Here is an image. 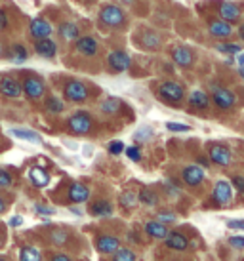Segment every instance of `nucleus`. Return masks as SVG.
<instances>
[{
	"mask_svg": "<svg viewBox=\"0 0 244 261\" xmlns=\"http://www.w3.org/2000/svg\"><path fill=\"white\" fill-rule=\"evenodd\" d=\"M100 23L109 29H120L126 23V14L116 4H105L100 10Z\"/></svg>",
	"mask_w": 244,
	"mask_h": 261,
	"instance_id": "nucleus-1",
	"label": "nucleus"
},
{
	"mask_svg": "<svg viewBox=\"0 0 244 261\" xmlns=\"http://www.w3.org/2000/svg\"><path fill=\"white\" fill-rule=\"evenodd\" d=\"M69 130L75 134V136H86L88 132L92 130V116L84 113V111H79V113H75V115L69 118Z\"/></svg>",
	"mask_w": 244,
	"mask_h": 261,
	"instance_id": "nucleus-2",
	"label": "nucleus"
},
{
	"mask_svg": "<svg viewBox=\"0 0 244 261\" xmlns=\"http://www.w3.org/2000/svg\"><path fill=\"white\" fill-rule=\"evenodd\" d=\"M21 90H23V94L27 95L29 99L36 101V99H40V97L44 95L46 86H44L42 79H38V76H35V74H29V76H25V79H23Z\"/></svg>",
	"mask_w": 244,
	"mask_h": 261,
	"instance_id": "nucleus-3",
	"label": "nucleus"
},
{
	"mask_svg": "<svg viewBox=\"0 0 244 261\" xmlns=\"http://www.w3.org/2000/svg\"><path fill=\"white\" fill-rule=\"evenodd\" d=\"M63 94H65V99H69V101L82 103L88 99V88L80 80H69L63 88Z\"/></svg>",
	"mask_w": 244,
	"mask_h": 261,
	"instance_id": "nucleus-4",
	"label": "nucleus"
},
{
	"mask_svg": "<svg viewBox=\"0 0 244 261\" xmlns=\"http://www.w3.org/2000/svg\"><path fill=\"white\" fill-rule=\"evenodd\" d=\"M158 95H160V99L168 103H180L185 95V90L178 82H162L158 88Z\"/></svg>",
	"mask_w": 244,
	"mask_h": 261,
	"instance_id": "nucleus-5",
	"label": "nucleus"
},
{
	"mask_svg": "<svg viewBox=\"0 0 244 261\" xmlns=\"http://www.w3.org/2000/svg\"><path fill=\"white\" fill-rule=\"evenodd\" d=\"M107 65L113 73H124V71H128L130 65H132V59H130V56L126 54V51L115 50L109 54Z\"/></svg>",
	"mask_w": 244,
	"mask_h": 261,
	"instance_id": "nucleus-6",
	"label": "nucleus"
},
{
	"mask_svg": "<svg viewBox=\"0 0 244 261\" xmlns=\"http://www.w3.org/2000/svg\"><path fill=\"white\" fill-rule=\"evenodd\" d=\"M212 97H214L215 107H219V109H231L237 103V95L227 88L212 86Z\"/></svg>",
	"mask_w": 244,
	"mask_h": 261,
	"instance_id": "nucleus-7",
	"label": "nucleus"
},
{
	"mask_svg": "<svg viewBox=\"0 0 244 261\" xmlns=\"http://www.w3.org/2000/svg\"><path fill=\"white\" fill-rule=\"evenodd\" d=\"M0 94L4 95V97H19L23 94L21 90V82H17L14 76H10V74H2L0 76Z\"/></svg>",
	"mask_w": 244,
	"mask_h": 261,
	"instance_id": "nucleus-8",
	"label": "nucleus"
},
{
	"mask_svg": "<svg viewBox=\"0 0 244 261\" xmlns=\"http://www.w3.org/2000/svg\"><path fill=\"white\" fill-rule=\"evenodd\" d=\"M33 48H35L36 56H40V58H44V59H54L56 58V54H58V44L54 42L50 37L35 40Z\"/></svg>",
	"mask_w": 244,
	"mask_h": 261,
	"instance_id": "nucleus-9",
	"label": "nucleus"
},
{
	"mask_svg": "<svg viewBox=\"0 0 244 261\" xmlns=\"http://www.w3.org/2000/svg\"><path fill=\"white\" fill-rule=\"evenodd\" d=\"M54 33V27H52L50 21H46V19H42V17H36V19H33L29 25V35L35 40H38V38H48Z\"/></svg>",
	"mask_w": 244,
	"mask_h": 261,
	"instance_id": "nucleus-10",
	"label": "nucleus"
},
{
	"mask_svg": "<svg viewBox=\"0 0 244 261\" xmlns=\"http://www.w3.org/2000/svg\"><path fill=\"white\" fill-rule=\"evenodd\" d=\"M75 48H77V51L82 54V56L93 58V56L97 54V50H100V44H97V40L93 37H79L75 40Z\"/></svg>",
	"mask_w": 244,
	"mask_h": 261,
	"instance_id": "nucleus-11",
	"label": "nucleus"
},
{
	"mask_svg": "<svg viewBox=\"0 0 244 261\" xmlns=\"http://www.w3.org/2000/svg\"><path fill=\"white\" fill-rule=\"evenodd\" d=\"M181 177H183V181H185L189 187H197V185H201V183L204 181V170H202L201 166H187L185 170H183Z\"/></svg>",
	"mask_w": 244,
	"mask_h": 261,
	"instance_id": "nucleus-12",
	"label": "nucleus"
},
{
	"mask_svg": "<svg viewBox=\"0 0 244 261\" xmlns=\"http://www.w3.org/2000/svg\"><path fill=\"white\" fill-rule=\"evenodd\" d=\"M210 160L219 166H229L231 164V152L227 147L223 145H212L210 147Z\"/></svg>",
	"mask_w": 244,
	"mask_h": 261,
	"instance_id": "nucleus-13",
	"label": "nucleus"
},
{
	"mask_svg": "<svg viewBox=\"0 0 244 261\" xmlns=\"http://www.w3.org/2000/svg\"><path fill=\"white\" fill-rule=\"evenodd\" d=\"M172 59L176 65L180 67H191L193 65V51L185 48V46H178V48H174L172 51Z\"/></svg>",
	"mask_w": 244,
	"mask_h": 261,
	"instance_id": "nucleus-14",
	"label": "nucleus"
},
{
	"mask_svg": "<svg viewBox=\"0 0 244 261\" xmlns=\"http://www.w3.org/2000/svg\"><path fill=\"white\" fill-rule=\"evenodd\" d=\"M233 198V187L227 181H217L214 187V200L217 204H227Z\"/></svg>",
	"mask_w": 244,
	"mask_h": 261,
	"instance_id": "nucleus-15",
	"label": "nucleus"
},
{
	"mask_svg": "<svg viewBox=\"0 0 244 261\" xmlns=\"http://www.w3.org/2000/svg\"><path fill=\"white\" fill-rule=\"evenodd\" d=\"M6 56L12 59L14 63L19 65V63H23V61H27V59H29V50H27L21 42H14L10 48H6Z\"/></svg>",
	"mask_w": 244,
	"mask_h": 261,
	"instance_id": "nucleus-16",
	"label": "nucleus"
},
{
	"mask_svg": "<svg viewBox=\"0 0 244 261\" xmlns=\"http://www.w3.org/2000/svg\"><path fill=\"white\" fill-rule=\"evenodd\" d=\"M95 246H97L101 254H115L116 250H118V239L111 237V234H101V237H97Z\"/></svg>",
	"mask_w": 244,
	"mask_h": 261,
	"instance_id": "nucleus-17",
	"label": "nucleus"
},
{
	"mask_svg": "<svg viewBox=\"0 0 244 261\" xmlns=\"http://www.w3.org/2000/svg\"><path fill=\"white\" fill-rule=\"evenodd\" d=\"M88 198H90V189L86 185H82V183H72L71 187H69V200L75 204H80V202H86Z\"/></svg>",
	"mask_w": 244,
	"mask_h": 261,
	"instance_id": "nucleus-18",
	"label": "nucleus"
},
{
	"mask_svg": "<svg viewBox=\"0 0 244 261\" xmlns=\"http://www.w3.org/2000/svg\"><path fill=\"white\" fill-rule=\"evenodd\" d=\"M29 179H31V183H33L35 187L42 189V187H46V185L50 183V175H48V172H46L44 168L35 166V168H31V170H29Z\"/></svg>",
	"mask_w": 244,
	"mask_h": 261,
	"instance_id": "nucleus-19",
	"label": "nucleus"
},
{
	"mask_svg": "<svg viewBox=\"0 0 244 261\" xmlns=\"http://www.w3.org/2000/svg\"><path fill=\"white\" fill-rule=\"evenodd\" d=\"M58 33H59V37H61V40H65V42H72V40H77V38L80 37V31H79V27H77V23H71V21L61 23Z\"/></svg>",
	"mask_w": 244,
	"mask_h": 261,
	"instance_id": "nucleus-20",
	"label": "nucleus"
},
{
	"mask_svg": "<svg viewBox=\"0 0 244 261\" xmlns=\"http://www.w3.org/2000/svg\"><path fill=\"white\" fill-rule=\"evenodd\" d=\"M219 15H222L223 21L233 23L240 17V10H238V6L233 4V2H223L222 6H219Z\"/></svg>",
	"mask_w": 244,
	"mask_h": 261,
	"instance_id": "nucleus-21",
	"label": "nucleus"
},
{
	"mask_svg": "<svg viewBox=\"0 0 244 261\" xmlns=\"http://www.w3.org/2000/svg\"><path fill=\"white\" fill-rule=\"evenodd\" d=\"M164 242H166V246L172 248V250H185V248L189 246L187 237L181 234V232H168L164 237Z\"/></svg>",
	"mask_w": 244,
	"mask_h": 261,
	"instance_id": "nucleus-22",
	"label": "nucleus"
},
{
	"mask_svg": "<svg viewBox=\"0 0 244 261\" xmlns=\"http://www.w3.org/2000/svg\"><path fill=\"white\" fill-rule=\"evenodd\" d=\"M210 33H212L214 37L225 38V37H229L231 33H233V27H231L229 21H223V19H214V21L210 23Z\"/></svg>",
	"mask_w": 244,
	"mask_h": 261,
	"instance_id": "nucleus-23",
	"label": "nucleus"
},
{
	"mask_svg": "<svg viewBox=\"0 0 244 261\" xmlns=\"http://www.w3.org/2000/svg\"><path fill=\"white\" fill-rule=\"evenodd\" d=\"M10 134L17 139H25V141H31V143H42V138L33 130H27V128H12Z\"/></svg>",
	"mask_w": 244,
	"mask_h": 261,
	"instance_id": "nucleus-24",
	"label": "nucleus"
},
{
	"mask_svg": "<svg viewBox=\"0 0 244 261\" xmlns=\"http://www.w3.org/2000/svg\"><path fill=\"white\" fill-rule=\"evenodd\" d=\"M145 232H147L149 237H153V239H164L166 234H168V229H166V225L160 223V221H147Z\"/></svg>",
	"mask_w": 244,
	"mask_h": 261,
	"instance_id": "nucleus-25",
	"label": "nucleus"
},
{
	"mask_svg": "<svg viewBox=\"0 0 244 261\" xmlns=\"http://www.w3.org/2000/svg\"><path fill=\"white\" fill-rule=\"evenodd\" d=\"M90 214L92 216H97V218H107L113 214V206L107 202V200H97L90 206Z\"/></svg>",
	"mask_w": 244,
	"mask_h": 261,
	"instance_id": "nucleus-26",
	"label": "nucleus"
},
{
	"mask_svg": "<svg viewBox=\"0 0 244 261\" xmlns=\"http://www.w3.org/2000/svg\"><path fill=\"white\" fill-rule=\"evenodd\" d=\"M189 103H191V107H194V109H206L210 105V99L202 90H194L193 94L189 95Z\"/></svg>",
	"mask_w": 244,
	"mask_h": 261,
	"instance_id": "nucleus-27",
	"label": "nucleus"
},
{
	"mask_svg": "<svg viewBox=\"0 0 244 261\" xmlns=\"http://www.w3.org/2000/svg\"><path fill=\"white\" fill-rule=\"evenodd\" d=\"M139 42L143 44L145 48H149V50H158L160 48V37L153 31H145L143 35L139 37Z\"/></svg>",
	"mask_w": 244,
	"mask_h": 261,
	"instance_id": "nucleus-28",
	"label": "nucleus"
},
{
	"mask_svg": "<svg viewBox=\"0 0 244 261\" xmlns=\"http://www.w3.org/2000/svg\"><path fill=\"white\" fill-rule=\"evenodd\" d=\"M46 111L48 113H52V115H59V113H63V109H65V105H63V101L61 99H58L56 95H50V97H46Z\"/></svg>",
	"mask_w": 244,
	"mask_h": 261,
	"instance_id": "nucleus-29",
	"label": "nucleus"
},
{
	"mask_svg": "<svg viewBox=\"0 0 244 261\" xmlns=\"http://www.w3.org/2000/svg\"><path fill=\"white\" fill-rule=\"evenodd\" d=\"M19 259L21 261H42V255L40 252L33 246H25L21 248V252H19Z\"/></svg>",
	"mask_w": 244,
	"mask_h": 261,
	"instance_id": "nucleus-30",
	"label": "nucleus"
},
{
	"mask_svg": "<svg viewBox=\"0 0 244 261\" xmlns=\"http://www.w3.org/2000/svg\"><path fill=\"white\" fill-rule=\"evenodd\" d=\"M118 109H120V101L116 97H109V99H105V101L101 103V111L107 113V115H115Z\"/></svg>",
	"mask_w": 244,
	"mask_h": 261,
	"instance_id": "nucleus-31",
	"label": "nucleus"
},
{
	"mask_svg": "<svg viewBox=\"0 0 244 261\" xmlns=\"http://www.w3.org/2000/svg\"><path fill=\"white\" fill-rule=\"evenodd\" d=\"M139 202H143V204H147V206H157L158 204V196L153 193V191H147V189H143L141 193H139Z\"/></svg>",
	"mask_w": 244,
	"mask_h": 261,
	"instance_id": "nucleus-32",
	"label": "nucleus"
},
{
	"mask_svg": "<svg viewBox=\"0 0 244 261\" xmlns=\"http://www.w3.org/2000/svg\"><path fill=\"white\" fill-rule=\"evenodd\" d=\"M113 261H136V254L128 250V248H122V250H116Z\"/></svg>",
	"mask_w": 244,
	"mask_h": 261,
	"instance_id": "nucleus-33",
	"label": "nucleus"
},
{
	"mask_svg": "<svg viewBox=\"0 0 244 261\" xmlns=\"http://www.w3.org/2000/svg\"><path fill=\"white\" fill-rule=\"evenodd\" d=\"M50 239H52V242H54V244H58V246H61V244H65V242L69 240V234H67L65 231H61V229H58V231L52 232Z\"/></svg>",
	"mask_w": 244,
	"mask_h": 261,
	"instance_id": "nucleus-34",
	"label": "nucleus"
},
{
	"mask_svg": "<svg viewBox=\"0 0 244 261\" xmlns=\"http://www.w3.org/2000/svg\"><path fill=\"white\" fill-rule=\"evenodd\" d=\"M12 183H14V179H12L10 172L8 170H0V189L12 187Z\"/></svg>",
	"mask_w": 244,
	"mask_h": 261,
	"instance_id": "nucleus-35",
	"label": "nucleus"
},
{
	"mask_svg": "<svg viewBox=\"0 0 244 261\" xmlns=\"http://www.w3.org/2000/svg\"><path fill=\"white\" fill-rule=\"evenodd\" d=\"M153 136V130L149 128V126H143V128H139V130L136 132V141H147V139Z\"/></svg>",
	"mask_w": 244,
	"mask_h": 261,
	"instance_id": "nucleus-36",
	"label": "nucleus"
},
{
	"mask_svg": "<svg viewBox=\"0 0 244 261\" xmlns=\"http://www.w3.org/2000/svg\"><path fill=\"white\" fill-rule=\"evenodd\" d=\"M136 202H137V195H134V193H124V195L120 196V204L126 206V208H132Z\"/></svg>",
	"mask_w": 244,
	"mask_h": 261,
	"instance_id": "nucleus-37",
	"label": "nucleus"
},
{
	"mask_svg": "<svg viewBox=\"0 0 244 261\" xmlns=\"http://www.w3.org/2000/svg\"><path fill=\"white\" fill-rule=\"evenodd\" d=\"M166 130H170V132H189V130H191V126H187V124H178V122H166Z\"/></svg>",
	"mask_w": 244,
	"mask_h": 261,
	"instance_id": "nucleus-38",
	"label": "nucleus"
},
{
	"mask_svg": "<svg viewBox=\"0 0 244 261\" xmlns=\"http://www.w3.org/2000/svg\"><path fill=\"white\" fill-rule=\"evenodd\" d=\"M217 50L223 51V54H238L240 48L235 46V44H219V46H217Z\"/></svg>",
	"mask_w": 244,
	"mask_h": 261,
	"instance_id": "nucleus-39",
	"label": "nucleus"
},
{
	"mask_svg": "<svg viewBox=\"0 0 244 261\" xmlns=\"http://www.w3.org/2000/svg\"><path fill=\"white\" fill-rule=\"evenodd\" d=\"M158 221L160 223H174L176 221V214H172V212H160L158 214Z\"/></svg>",
	"mask_w": 244,
	"mask_h": 261,
	"instance_id": "nucleus-40",
	"label": "nucleus"
},
{
	"mask_svg": "<svg viewBox=\"0 0 244 261\" xmlns=\"http://www.w3.org/2000/svg\"><path fill=\"white\" fill-rule=\"evenodd\" d=\"M122 151H124V143L122 141H111L109 143V152L111 154H120Z\"/></svg>",
	"mask_w": 244,
	"mask_h": 261,
	"instance_id": "nucleus-41",
	"label": "nucleus"
},
{
	"mask_svg": "<svg viewBox=\"0 0 244 261\" xmlns=\"http://www.w3.org/2000/svg\"><path fill=\"white\" fill-rule=\"evenodd\" d=\"M126 154H128V159L134 160V162L141 160V151H139L137 147H128V149H126Z\"/></svg>",
	"mask_w": 244,
	"mask_h": 261,
	"instance_id": "nucleus-42",
	"label": "nucleus"
},
{
	"mask_svg": "<svg viewBox=\"0 0 244 261\" xmlns=\"http://www.w3.org/2000/svg\"><path fill=\"white\" fill-rule=\"evenodd\" d=\"M227 227L229 229H240V231H244V219H231V221H227Z\"/></svg>",
	"mask_w": 244,
	"mask_h": 261,
	"instance_id": "nucleus-43",
	"label": "nucleus"
},
{
	"mask_svg": "<svg viewBox=\"0 0 244 261\" xmlns=\"http://www.w3.org/2000/svg\"><path fill=\"white\" fill-rule=\"evenodd\" d=\"M229 246L233 248H244V237H231Z\"/></svg>",
	"mask_w": 244,
	"mask_h": 261,
	"instance_id": "nucleus-44",
	"label": "nucleus"
},
{
	"mask_svg": "<svg viewBox=\"0 0 244 261\" xmlns=\"http://www.w3.org/2000/svg\"><path fill=\"white\" fill-rule=\"evenodd\" d=\"M54 208H48V206H42V204H36V214H42V216H52L54 214Z\"/></svg>",
	"mask_w": 244,
	"mask_h": 261,
	"instance_id": "nucleus-45",
	"label": "nucleus"
},
{
	"mask_svg": "<svg viewBox=\"0 0 244 261\" xmlns=\"http://www.w3.org/2000/svg\"><path fill=\"white\" fill-rule=\"evenodd\" d=\"M233 185L237 187L238 193H244V177H240V175H237V177H233Z\"/></svg>",
	"mask_w": 244,
	"mask_h": 261,
	"instance_id": "nucleus-46",
	"label": "nucleus"
},
{
	"mask_svg": "<svg viewBox=\"0 0 244 261\" xmlns=\"http://www.w3.org/2000/svg\"><path fill=\"white\" fill-rule=\"evenodd\" d=\"M8 27V14L0 8V31H4Z\"/></svg>",
	"mask_w": 244,
	"mask_h": 261,
	"instance_id": "nucleus-47",
	"label": "nucleus"
},
{
	"mask_svg": "<svg viewBox=\"0 0 244 261\" xmlns=\"http://www.w3.org/2000/svg\"><path fill=\"white\" fill-rule=\"evenodd\" d=\"M8 225H10V227H19V225H23V218L21 216H14V218H10Z\"/></svg>",
	"mask_w": 244,
	"mask_h": 261,
	"instance_id": "nucleus-48",
	"label": "nucleus"
},
{
	"mask_svg": "<svg viewBox=\"0 0 244 261\" xmlns=\"http://www.w3.org/2000/svg\"><path fill=\"white\" fill-rule=\"evenodd\" d=\"M52 261H71V257H67L65 254H58L52 257Z\"/></svg>",
	"mask_w": 244,
	"mask_h": 261,
	"instance_id": "nucleus-49",
	"label": "nucleus"
},
{
	"mask_svg": "<svg viewBox=\"0 0 244 261\" xmlns=\"http://www.w3.org/2000/svg\"><path fill=\"white\" fill-rule=\"evenodd\" d=\"M6 206H8V204H6V200H4V198H2V196H0V214H2V212L6 210Z\"/></svg>",
	"mask_w": 244,
	"mask_h": 261,
	"instance_id": "nucleus-50",
	"label": "nucleus"
},
{
	"mask_svg": "<svg viewBox=\"0 0 244 261\" xmlns=\"http://www.w3.org/2000/svg\"><path fill=\"white\" fill-rule=\"evenodd\" d=\"M4 56H6V46L0 42V59L4 58Z\"/></svg>",
	"mask_w": 244,
	"mask_h": 261,
	"instance_id": "nucleus-51",
	"label": "nucleus"
},
{
	"mask_svg": "<svg viewBox=\"0 0 244 261\" xmlns=\"http://www.w3.org/2000/svg\"><path fill=\"white\" fill-rule=\"evenodd\" d=\"M237 61L240 63V67L244 65V54H238V58H237Z\"/></svg>",
	"mask_w": 244,
	"mask_h": 261,
	"instance_id": "nucleus-52",
	"label": "nucleus"
},
{
	"mask_svg": "<svg viewBox=\"0 0 244 261\" xmlns=\"http://www.w3.org/2000/svg\"><path fill=\"white\" fill-rule=\"evenodd\" d=\"M199 162H201V166H204V168L208 166V160H206V159H202V156H201V159H199Z\"/></svg>",
	"mask_w": 244,
	"mask_h": 261,
	"instance_id": "nucleus-53",
	"label": "nucleus"
},
{
	"mask_svg": "<svg viewBox=\"0 0 244 261\" xmlns=\"http://www.w3.org/2000/svg\"><path fill=\"white\" fill-rule=\"evenodd\" d=\"M238 33H240V38L244 40V25H240V29H238Z\"/></svg>",
	"mask_w": 244,
	"mask_h": 261,
	"instance_id": "nucleus-54",
	"label": "nucleus"
},
{
	"mask_svg": "<svg viewBox=\"0 0 244 261\" xmlns=\"http://www.w3.org/2000/svg\"><path fill=\"white\" fill-rule=\"evenodd\" d=\"M122 4H132V2H136V0H120Z\"/></svg>",
	"mask_w": 244,
	"mask_h": 261,
	"instance_id": "nucleus-55",
	"label": "nucleus"
},
{
	"mask_svg": "<svg viewBox=\"0 0 244 261\" xmlns=\"http://www.w3.org/2000/svg\"><path fill=\"white\" fill-rule=\"evenodd\" d=\"M240 76H242V79H244V65L240 67Z\"/></svg>",
	"mask_w": 244,
	"mask_h": 261,
	"instance_id": "nucleus-56",
	"label": "nucleus"
},
{
	"mask_svg": "<svg viewBox=\"0 0 244 261\" xmlns=\"http://www.w3.org/2000/svg\"><path fill=\"white\" fill-rule=\"evenodd\" d=\"M0 261H6V259H2V257H0Z\"/></svg>",
	"mask_w": 244,
	"mask_h": 261,
	"instance_id": "nucleus-57",
	"label": "nucleus"
}]
</instances>
